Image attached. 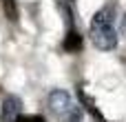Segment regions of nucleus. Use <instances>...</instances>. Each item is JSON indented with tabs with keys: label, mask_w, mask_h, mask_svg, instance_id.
Instances as JSON below:
<instances>
[{
	"label": "nucleus",
	"mask_w": 126,
	"mask_h": 122,
	"mask_svg": "<svg viewBox=\"0 0 126 122\" xmlns=\"http://www.w3.org/2000/svg\"><path fill=\"white\" fill-rule=\"evenodd\" d=\"M91 40L102 51H111L117 47V31L113 29V9L111 7L95 13V18L91 22Z\"/></svg>",
	"instance_id": "obj_1"
},
{
	"label": "nucleus",
	"mask_w": 126,
	"mask_h": 122,
	"mask_svg": "<svg viewBox=\"0 0 126 122\" xmlns=\"http://www.w3.org/2000/svg\"><path fill=\"white\" fill-rule=\"evenodd\" d=\"M49 109L58 118V122H80L82 120V109L62 89L51 91V96H49Z\"/></svg>",
	"instance_id": "obj_2"
},
{
	"label": "nucleus",
	"mask_w": 126,
	"mask_h": 122,
	"mask_svg": "<svg viewBox=\"0 0 126 122\" xmlns=\"http://www.w3.org/2000/svg\"><path fill=\"white\" fill-rule=\"evenodd\" d=\"M20 111H22L20 98H16V96L4 98V102H2V113H0V122H16L20 118Z\"/></svg>",
	"instance_id": "obj_3"
},
{
	"label": "nucleus",
	"mask_w": 126,
	"mask_h": 122,
	"mask_svg": "<svg viewBox=\"0 0 126 122\" xmlns=\"http://www.w3.org/2000/svg\"><path fill=\"white\" fill-rule=\"evenodd\" d=\"M82 36L78 33V31H69L66 36H64V51L66 53H78V51H82Z\"/></svg>",
	"instance_id": "obj_4"
},
{
	"label": "nucleus",
	"mask_w": 126,
	"mask_h": 122,
	"mask_svg": "<svg viewBox=\"0 0 126 122\" xmlns=\"http://www.w3.org/2000/svg\"><path fill=\"white\" fill-rule=\"evenodd\" d=\"M4 2V9H7V16L9 18H16V7H13V0H2Z\"/></svg>",
	"instance_id": "obj_5"
},
{
	"label": "nucleus",
	"mask_w": 126,
	"mask_h": 122,
	"mask_svg": "<svg viewBox=\"0 0 126 122\" xmlns=\"http://www.w3.org/2000/svg\"><path fill=\"white\" fill-rule=\"evenodd\" d=\"M16 122H44L40 116H20Z\"/></svg>",
	"instance_id": "obj_6"
},
{
	"label": "nucleus",
	"mask_w": 126,
	"mask_h": 122,
	"mask_svg": "<svg viewBox=\"0 0 126 122\" xmlns=\"http://www.w3.org/2000/svg\"><path fill=\"white\" fill-rule=\"evenodd\" d=\"M124 31H126V20H124Z\"/></svg>",
	"instance_id": "obj_7"
}]
</instances>
